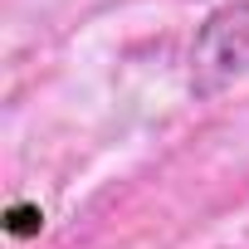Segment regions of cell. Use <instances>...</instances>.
Returning <instances> with one entry per match:
<instances>
[{
    "mask_svg": "<svg viewBox=\"0 0 249 249\" xmlns=\"http://www.w3.org/2000/svg\"><path fill=\"white\" fill-rule=\"evenodd\" d=\"M191 59H196V69L205 78H239V73H249V0L215 10L200 25Z\"/></svg>",
    "mask_w": 249,
    "mask_h": 249,
    "instance_id": "obj_1",
    "label": "cell"
}]
</instances>
